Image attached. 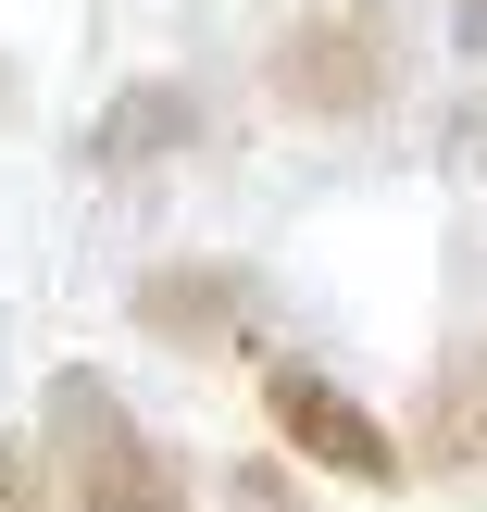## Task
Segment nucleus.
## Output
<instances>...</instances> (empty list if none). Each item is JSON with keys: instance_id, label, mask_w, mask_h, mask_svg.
I'll use <instances>...</instances> for the list:
<instances>
[{"instance_id": "obj_1", "label": "nucleus", "mask_w": 487, "mask_h": 512, "mask_svg": "<svg viewBox=\"0 0 487 512\" xmlns=\"http://www.w3.org/2000/svg\"><path fill=\"white\" fill-rule=\"evenodd\" d=\"M413 75V25L388 0H313L263 38V88L275 113H313V125H375Z\"/></svg>"}, {"instance_id": "obj_2", "label": "nucleus", "mask_w": 487, "mask_h": 512, "mask_svg": "<svg viewBox=\"0 0 487 512\" xmlns=\"http://www.w3.org/2000/svg\"><path fill=\"white\" fill-rule=\"evenodd\" d=\"M38 438H50V475H63V512H188V475L163 463V438L138 425V400L113 375L63 363L38 400Z\"/></svg>"}, {"instance_id": "obj_3", "label": "nucleus", "mask_w": 487, "mask_h": 512, "mask_svg": "<svg viewBox=\"0 0 487 512\" xmlns=\"http://www.w3.org/2000/svg\"><path fill=\"white\" fill-rule=\"evenodd\" d=\"M263 425L288 438V463L350 475V488H400V475H413L400 425H388V413H363V400H350L338 375H313V363H263Z\"/></svg>"}, {"instance_id": "obj_4", "label": "nucleus", "mask_w": 487, "mask_h": 512, "mask_svg": "<svg viewBox=\"0 0 487 512\" xmlns=\"http://www.w3.org/2000/svg\"><path fill=\"white\" fill-rule=\"evenodd\" d=\"M138 338H163V350H238L250 325H263V288H250L238 263H163V275H138Z\"/></svg>"}, {"instance_id": "obj_5", "label": "nucleus", "mask_w": 487, "mask_h": 512, "mask_svg": "<svg viewBox=\"0 0 487 512\" xmlns=\"http://www.w3.org/2000/svg\"><path fill=\"white\" fill-rule=\"evenodd\" d=\"M200 138V100L175 88V75H150V88H125V100H100V125H88V163H163V150H188Z\"/></svg>"}, {"instance_id": "obj_6", "label": "nucleus", "mask_w": 487, "mask_h": 512, "mask_svg": "<svg viewBox=\"0 0 487 512\" xmlns=\"http://www.w3.org/2000/svg\"><path fill=\"white\" fill-rule=\"evenodd\" d=\"M413 463H425V475L487 463V363H450L438 388H425V413H413Z\"/></svg>"}, {"instance_id": "obj_7", "label": "nucleus", "mask_w": 487, "mask_h": 512, "mask_svg": "<svg viewBox=\"0 0 487 512\" xmlns=\"http://www.w3.org/2000/svg\"><path fill=\"white\" fill-rule=\"evenodd\" d=\"M0 512H50V450L0 425Z\"/></svg>"}, {"instance_id": "obj_8", "label": "nucleus", "mask_w": 487, "mask_h": 512, "mask_svg": "<svg viewBox=\"0 0 487 512\" xmlns=\"http://www.w3.org/2000/svg\"><path fill=\"white\" fill-rule=\"evenodd\" d=\"M225 512H300V500H288L275 463H238V475H225Z\"/></svg>"}, {"instance_id": "obj_9", "label": "nucleus", "mask_w": 487, "mask_h": 512, "mask_svg": "<svg viewBox=\"0 0 487 512\" xmlns=\"http://www.w3.org/2000/svg\"><path fill=\"white\" fill-rule=\"evenodd\" d=\"M450 13H463V25H475V38H487V0H450Z\"/></svg>"}, {"instance_id": "obj_10", "label": "nucleus", "mask_w": 487, "mask_h": 512, "mask_svg": "<svg viewBox=\"0 0 487 512\" xmlns=\"http://www.w3.org/2000/svg\"><path fill=\"white\" fill-rule=\"evenodd\" d=\"M0 100H13V88H0Z\"/></svg>"}]
</instances>
